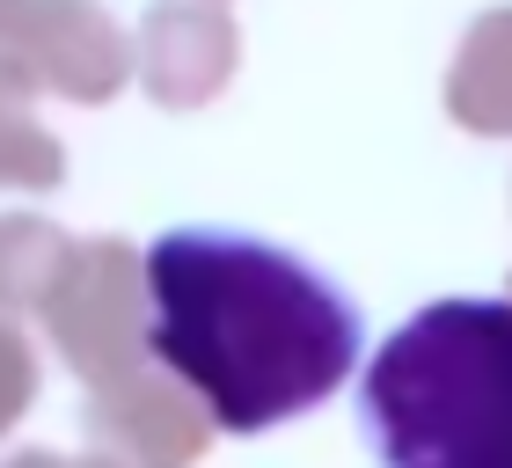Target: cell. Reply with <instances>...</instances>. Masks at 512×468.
<instances>
[{"mask_svg":"<svg viewBox=\"0 0 512 468\" xmlns=\"http://www.w3.org/2000/svg\"><path fill=\"white\" fill-rule=\"evenodd\" d=\"M359 432L381 468H512V300H432L381 337Z\"/></svg>","mask_w":512,"mask_h":468,"instance_id":"2","label":"cell"},{"mask_svg":"<svg viewBox=\"0 0 512 468\" xmlns=\"http://www.w3.org/2000/svg\"><path fill=\"white\" fill-rule=\"evenodd\" d=\"M147 351L220 432H271L352 381L366 322L322 264L235 227H169L147 249Z\"/></svg>","mask_w":512,"mask_h":468,"instance_id":"1","label":"cell"}]
</instances>
